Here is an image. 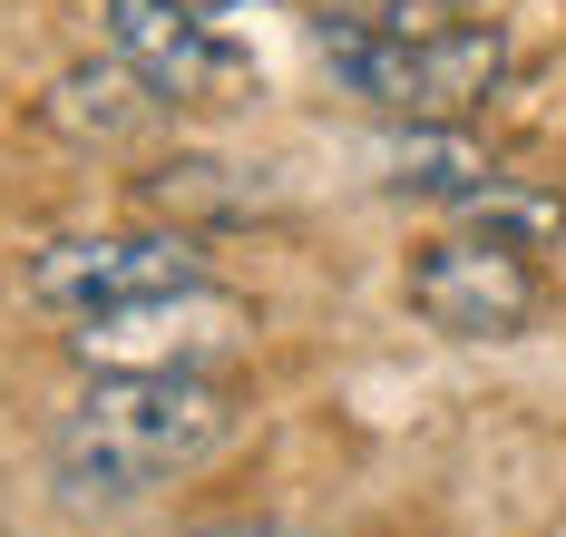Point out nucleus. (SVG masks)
Here are the masks:
<instances>
[{
  "mask_svg": "<svg viewBox=\"0 0 566 537\" xmlns=\"http://www.w3.org/2000/svg\"><path fill=\"white\" fill-rule=\"evenodd\" d=\"M244 440V391L216 371H98L50 430V488L69 508H137Z\"/></svg>",
  "mask_w": 566,
  "mask_h": 537,
  "instance_id": "nucleus-1",
  "label": "nucleus"
},
{
  "mask_svg": "<svg viewBox=\"0 0 566 537\" xmlns=\"http://www.w3.org/2000/svg\"><path fill=\"white\" fill-rule=\"evenodd\" d=\"M206 537H303V528H283V518H226V528H206Z\"/></svg>",
  "mask_w": 566,
  "mask_h": 537,
  "instance_id": "nucleus-9",
  "label": "nucleus"
},
{
  "mask_svg": "<svg viewBox=\"0 0 566 537\" xmlns=\"http://www.w3.org/2000/svg\"><path fill=\"white\" fill-rule=\"evenodd\" d=\"M440 0H400V10H371V20H323L313 50L352 98H371L381 118H459L469 98H489L499 78V30H450L430 20Z\"/></svg>",
  "mask_w": 566,
  "mask_h": 537,
  "instance_id": "nucleus-2",
  "label": "nucleus"
},
{
  "mask_svg": "<svg viewBox=\"0 0 566 537\" xmlns=\"http://www.w3.org/2000/svg\"><path fill=\"white\" fill-rule=\"evenodd\" d=\"M254 343V313L226 294V284H176V294H147V303H117V313H88L69 333V352L88 371H216L226 352Z\"/></svg>",
  "mask_w": 566,
  "mask_h": 537,
  "instance_id": "nucleus-4",
  "label": "nucleus"
},
{
  "mask_svg": "<svg viewBox=\"0 0 566 537\" xmlns=\"http://www.w3.org/2000/svg\"><path fill=\"white\" fill-rule=\"evenodd\" d=\"M108 50L137 69V78H157L176 108L244 88V50L216 40V20H206L196 0H108Z\"/></svg>",
  "mask_w": 566,
  "mask_h": 537,
  "instance_id": "nucleus-6",
  "label": "nucleus"
},
{
  "mask_svg": "<svg viewBox=\"0 0 566 537\" xmlns=\"http://www.w3.org/2000/svg\"><path fill=\"white\" fill-rule=\"evenodd\" d=\"M440 10H489V0H440Z\"/></svg>",
  "mask_w": 566,
  "mask_h": 537,
  "instance_id": "nucleus-10",
  "label": "nucleus"
},
{
  "mask_svg": "<svg viewBox=\"0 0 566 537\" xmlns=\"http://www.w3.org/2000/svg\"><path fill=\"white\" fill-rule=\"evenodd\" d=\"M410 313L450 343H517L537 313H547V284L527 264V244L509 235H450V244H420L410 274H400Z\"/></svg>",
  "mask_w": 566,
  "mask_h": 537,
  "instance_id": "nucleus-3",
  "label": "nucleus"
},
{
  "mask_svg": "<svg viewBox=\"0 0 566 537\" xmlns=\"http://www.w3.org/2000/svg\"><path fill=\"white\" fill-rule=\"evenodd\" d=\"M206 254L186 225H137V235H59L30 254L20 294L59 313V323H88V313H117V303H147V294H176L196 284Z\"/></svg>",
  "mask_w": 566,
  "mask_h": 537,
  "instance_id": "nucleus-5",
  "label": "nucleus"
},
{
  "mask_svg": "<svg viewBox=\"0 0 566 537\" xmlns=\"http://www.w3.org/2000/svg\"><path fill=\"white\" fill-rule=\"evenodd\" d=\"M167 108H176V98L157 88V78H137L117 50H108V60L59 69L50 98H40V118H50L59 137H78V147H137V137L167 118Z\"/></svg>",
  "mask_w": 566,
  "mask_h": 537,
  "instance_id": "nucleus-7",
  "label": "nucleus"
},
{
  "mask_svg": "<svg viewBox=\"0 0 566 537\" xmlns=\"http://www.w3.org/2000/svg\"><path fill=\"white\" fill-rule=\"evenodd\" d=\"M381 177H391L400 196H430V206H469V196L499 186V167H489L450 118H410V137L381 147Z\"/></svg>",
  "mask_w": 566,
  "mask_h": 537,
  "instance_id": "nucleus-8",
  "label": "nucleus"
}]
</instances>
